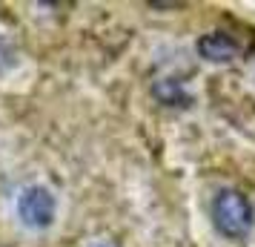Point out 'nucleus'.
<instances>
[{
    "instance_id": "1",
    "label": "nucleus",
    "mask_w": 255,
    "mask_h": 247,
    "mask_svg": "<svg viewBox=\"0 0 255 247\" xmlns=\"http://www.w3.org/2000/svg\"><path fill=\"white\" fill-rule=\"evenodd\" d=\"M209 219H212V227L224 239L241 242V239L253 233V224H255L253 201L247 199L241 190L221 187L209 201Z\"/></svg>"
},
{
    "instance_id": "2",
    "label": "nucleus",
    "mask_w": 255,
    "mask_h": 247,
    "mask_svg": "<svg viewBox=\"0 0 255 247\" xmlns=\"http://www.w3.org/2000/svg\"><path fill=\"white\" fill-rule=\"evenodd\" d=\"M14 216L32 233H43L58 222V196L46 184H29L17 193Z\"/></svg>"
},
{
    "instance_id": "3",
    "label": "nucleus",
    "mask_w": 255,
    "mask_h": 247,
    "mask_svg": "<svg viewBox=\"0 0 255 247\" xmlns=\"http://www.w3.org/2000/svg\"><path fill=\"white\" fill-rule=\"evenodd\" d=\"M198 55L209 63H230L241 55V43L230 35V32H207L198 37Z\"/></svg>"
},
{
    "instance_id": "4",
    "label": "nucleus",
    "mask_w": 255,
    "mask_h": 247,
    "mask_svg": "<svg viewBox=\"0 0 255 247\" xmlns=\"http://www.w3.org/2000/svg\"><path fill=\"white\" fill-rule=\"evenodd\" d=\"M98 247H106V245H98Z\"/></svg>"
}]
</instances>
